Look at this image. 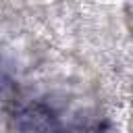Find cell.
<instances>
[{
    "label": "cell",
    "mask_w": 133,
    "mask_h": 133,
    "mask_svg": "<svg viewBox=\"0 0 133 133\" xmlns=\"http://www.w3.org/2000/svg\"><path fill=\"white\" fill-rule=\"evenodd\" d=\"M17 127L21 133H58V121L50 108L42 104L25 106L17 116Z\"/></svg>",
    "instance_id": "obj_1"
}]
</instances>
